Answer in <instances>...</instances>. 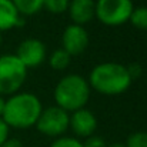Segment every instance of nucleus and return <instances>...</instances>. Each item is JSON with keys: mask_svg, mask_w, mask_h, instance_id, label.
<instances>
[{"mask_svg": "<svg viewBox=\"0 0 147 147\" xmlns=\"http://www.w3.org/2000/svg\"><path fill=\"white\" fill-rule=\"evenodd\" d=\"M89 86L104 96H119L127 92L133 79L126 66L120 63H100L94 66L89 76Z\"/></svg>", "mask_w": 147, "mask_h": 147, "instance_id": "1", "label": "nucleus"}, {"mask_svg": "<svg viewBox=\"0 0 147 147\" xmlns=\"http://www.w3.org/2000/svg\"><path fill=\"white\" fill-rule=\"evenodd\" d=\"M42 110V101L36 94L16 93L6 100L1 119L9 127L24 130L36 126Z\"/></svg>", "mask_w": 147, "mask_h": 147, "instance_id": "2", "label": "nucleus"}, {"mask_svg": "<svg viewBox=\"0 0 147 147\" xmlns=\"http://www.w3.org/2000/svg\"><path fill=\"white\" fill-rule=\"evenodd\" d=\"M90 100L89 82L80 74H67L59 80L54 87L56 106L69 111L84 109Z\"/></svg>", "mask_w": 147, "mask_h": 147, "instance_id": "3", "label": "nucleus"}, {"mask_svg": "<svg viewBox=\"0 0 147 147\" xmlns=\"http://www.w3.org/2000/svg\"><path fill=\"white\" fill-rule=\"evenodd\" d=\"M27 69L16 57V54L0 56V96H13L19 93L26 82Z\"/></svg>", "mask_w": 147, "mask_h": 147, "instance_id": "4", "label": "nucleus"}, {"mask_svg": "<svg viewBox=\"0 0 147 147\" xmlns=\"http://www.w3.org/2000/svg\"><path fill=\"white\" fill-rule=\"evenodd\" d=\"M133 0H96V16L106 26H121L129 22L133 11Z\"/></svg>", "mask_w": 147, "mask_h": 147, "instance_id": "5", "label": "nucleus"}, {"mask_svg": "<svg viewBox=\"0 0 147 147\" xmlns=\"http://www.w3.org/2000/svg\"><path fill=\"white\" fill-rule=\"evenodd\" d=\"M69 113L59 106H51L42 110L36 121V129L49 137H61L69 129Z\"/></svg>", "mask_w": 147, "mask_h": 147, "instance_id": "6", "label": "nucleus"}, {"mask_svg": "<svg viewBox=\"0 0 147 147\" xmlns=\"http://www.w3.org/2000/svg\"><path fill=\"white\" fill-rule=\"evenodd\" d=\"M14 54L26 69L37 67L46 60V46L42 40L29 37L17 46Z\"/></svg>", "mask_w": 147, "mask_h": 147, "instance_id": "7", "label": "nucleus"}, {"mask_svg": "<svg viewBox=\"0 0 147 147\" xmlns=\"http://www.w3.org/2000/svg\"><path fill=\"white\" fill-rule=\"evenodd\" d=\"M89 46V33L83 26L69 24L61 34V49L70 56L82 54Z\"/></svg>", "mask_w": 147, "mask_h": 147, "instance_id": "8", "label": "nucleus"}, {"mask_svg": "<svg viewBox=\"0 0 147 147\" xmlns=\"http://www.w3.org/2000/svg\"><path fill=\"white\" fill-rule=\"evenodd\" d=\"M69 129H71L77 137L87 139L94 134L97 129V119L94 113L86 107L76 110L69 116Z\"/></svg>", "mask_w": 147, "mask_h": 147, "instance_id": "9", "label": "nucleus"}, {"mask_svg": "<svg viewBox=\"0 0 147 147\" xmlns=\"http://www.w3.org/2000/svg\"><path fill=\"white\" fill-rule=\"evenodd\" d=\"M67 10L73 24L83 26L96 16V0H70Z\"/></svg>", "mask_w": 147, "mask_h": 147, "instance_id": "10", "label": "nucleus"}, {"mask_svg": "<svg viewBox=\"0 0 147 147\" xmlns=\"http://www.w3.org/2000/svg\"><path fill=\"white\" fill-rule=\"evenodd\" d=\"M23 23L22 16L11 0H0V33L11 30Z\"/></svg>", "mask_w": 147, "mask_h": 147, "instance_id": "11", "label": "nucleus"}, {"mask_svg": "<svg viewBox=\"0 0 147 147\" xmlns=\"http://www.w3.org/2000/svg\"><path fill=\"white\" fill-rule=\"evenodd\" d=\"M43 1L45 0H11L22 17L33 16L37 11H40L43 9Z\"/></svg>", "mask_w": 147, "mask_h": 147, "instance_id": "12", "label": "nucleus"}, {"mask_svg": "<svg viewBox=\"0 0 147 147\" xmlns=\"http://www.w3.org/2000/svg\"><path fill=\"white\" fill-rule=\"evenodd\" d=\"M70 60H71V56L63 50L61 47L57 50H54L49 57V64L50 67H53L54 70H64L69 67L70 64Z\"/></svg>", "mask_w": 147, "mask_h": 147, "instance_id": "13", "label": "nucleus"}, {"mask_svg": "<svg viewBox=\"0 0 147 147\" xmlns=\"http://www.w3.org/2000/svg\"><path fill=\"white\" fill-rule=\"evenodd\" d=\"M129 22L133 24V27L139 29V30H147V7L146 6H140V7H134Z\"/></svg>", "mask_w": 147, "mask_h": 147, "instance_id": "14", "label": "nucleus"}, {"mask_svg": "<svg viewBox=\"0 0 147 147\" xmlns=\"http://www.w3.org/2000/svg\"><path fill=\"white\" fill-rule=\"evenodd\" d=\"M69 3L70 0H45L43 7L53 14H61L69 9Z\"/></svg>", "mask_w": 147, "mask_h": 147, "instance_id": "15", "label": "nucleus"}, {"mask_svg": "<svg viewBox=\"0 0 147 147\" xmlns=\"http://www.w3.org/2000/svg\"><path fill=\"white\" fill-rule=\"evenodd\" d=\"M124 144L126 147H147V131L131 133Z\"/></svg>", "mask_w": 147, "mask_h": 147, "instance_id": "16", "label": "nucleus"}, {"mask_svg": "<svg viewBox=\"0 0 147 147\" xmlns=\"http://www.w3.org/2000/svg\"><path fill=\"white\" fill-rule=\"evenodd\" d=\"M50 147H83V143L80 140H77L76 137H57L56 140H53V143Z\"/></svg>", "mask_w": 147, "mask_h": 147, "instance_id": "17", "label": "nucleus"}, {"mask_svg": "<svg viewBox=\"0 0 147 147\" xmlns=\"http://www.w3.org/2000/svg\"><path fill=\"white\" fill-rule=\"evenodd\" d=\"M82 143H83V147H107V143L100 136H90Z\"/></svg>", "mask_w": 147, "mask_h": 147, "instance_id": "18", "label": "nucleus"}, {"mask_svg": "<svg viewBox=\"0 0 147 147\" xmlns=\"http://www.w3.org/2000/svg\"><path fill=\"white\" fill-rule=\"evenodd\" d=\"M9 131H10V127L3 121V119H0V146L9 139Z\"/></svg>", "mask_w": 147, "mask_h": 147, "instance_id": "19", "label": "nucleus"}, {"mask_svg": "<svg viewBox=\"0 0 147 147\" xmlns=\"http://www.w3.org/2000/svg\"><path fill=\"white\" fill-rule=\"evenodd\" d=\"M127 67V70H129V73H130V76H131V79L134 80V79H137L139 76H140V73H142V67L137 64V63H134V64H130V66H126Z\"/></svg>", "mask_w": 147, "mask_h": 147, "instance_id": "20", "label": "nucleus"}, {"mask_svg": "<svg viewBox=\"0 0 147 147\" xmlns=\"http://www.w3.org/2000/svg\"><path fill=\"white\" fill-rule=\"evenodd\" d=\"M0 147H24V146H23V143H22L20 140H17V139H7Z\"/></svg>", "mask_w": 147, "mask_h": 147, "instance_id": "21", "label": "nucleus"}, {"mask_svg": "<svg viewBox=\"0 0 147 147\" xmlns=\"http://www.w3.org/2000/svg\"><path fill=\"white\" fill-rule=\"evenodd\" d=\"M4 103H6V100L3 96H0V119H1V116H3V110H4Z\"/></svg>", "mask_w": 147, "mask_h": 147, "instance_id": "22", "label": "nucleus"}, {"mask_svg": "<svg viewBox=\"0 0 147 147\" xmlns=\"http://www.w3.org/2000/svg\"><path fill=\"white\" fill-rule=\"evenodd\" d=\"M107 147H126V144H124V143H120V142H116V143L107 144Z\"/></svg>", "mask_w": 147, "mask_h": 147, "instance_id": "23", "label": "nucleus"}, {"mask_svg": "<svg viewBox=\"0 0 147 147\" xmlns=\"http://www.w3.org/2000/svg\"><path fill=\"white\" fill-rule=\"evenodd\" d=\"M0 45H1V33H0Z\"/></svg>", "mask_w": 147, "mask_h": 147, "instance_id": "24", "label": "nucleus"}]
</instances>
